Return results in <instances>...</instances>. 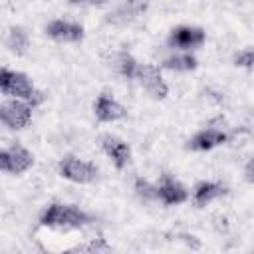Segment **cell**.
Returning a JSON list of instances; mask_svg holds the SVG:
<instances>
[{"mask_svg": "<svg viewBox=\"0 0 254 254\" xmlns=\"http://www.w3.org/2000/svg\"><path fill=\"white\" fill-rule=\"evenodd\" d=\"M163 67L165 69H171V71H192L198 67V60L189 54V52H183V54H175V56H169L163 60Z\"/></svg>", "mask_w": 254, "mask_h": 254, "instance_id": "cell-16", "label": "cell"}, {"mask_svg": "<svg viewBox=\"0 0 254 254\" xmlns=\"http://www.w3.org/2000/svg\"><path fill=\"white\" fill-rule=\"evenodd\" d=\"M6 46L14 56H24L30 48V38L28 32L22 26H12L8 36H6Z\"/></svg>", "mask_w": 254, "mask_h": 254, "instance_id": "cell-15", "label": "cell"}, {"mask_svg": "<svg viewBox=\"0 0 254 254\" xmlns=\"http://www.w3.org/2000/svg\"><path fill=\"white\" fill-rule=\"evenodd\" d=\"M0 91L8 97L24 99V101L32 103L34 107L44 103V99H46L44 91H40L26 73L14 71L8 67H2V71H0Z\"/></svg>", "mask_w": 254, "mask_h": 254, "instance_id": "cell-2", "label": "cell"}, {"mask_svg": "<svg viewBox=\"0 0 254 254\" xmlns=\"http://www.w3.org/2000/svg\"><path fill=\"white\" fill-rule=\"evenodd\" d=\"M228 192V189L222 185V183H216V181H198L192 189V202L202 208L206 204H210L212 200L224 196Z\"/></svg>", "mask_w": 254, "mask_h": 254, "instance_id": "cell-14", "label": "cell"}, {"mask_svg": "<svg viewBox=\"0 0 254 254\" xmlns=\"http://www.w3.org/2000/svg\"><path fill=\"white\" fill-rule=\"evenodd\" d=\"M187 198H189V190L181 181H177L169 173L161 175V181L157 183V200H161L165 206H177L187 202Z\"/></svg>", "mask_w": 254, "mask_h": 254, "instance_id": "cell-8", "label": "cell"}, {"mask_svg": "<svg viewBox=\"0 0 254 254\" xmlns=\"http://www.w3.org/2000/svg\"><path fill=\"white\" fill-rule=\"evenodd\" d=\"M137 69H139V64L129 52L123 50V52H119L115 56V71L123 79H135L137 77Z\"/></svg>", "mask_w": 254, "mask_h": 254, "instance_id": "cell-17", "label": "cell"}, {"mask_svg": "<svg viewBox=\"0 0 254 254\" xmlns=\"http://www.w3.org/2000/svg\"><path fill=\"white\" fill-rule=\"evenodd\" d=\"M244 177H246L248 183H254V157L246 163V167H244Z\"/></svg>", "mask_w": 254, "mask_h": 254, "instance_id": "cell-21", "label": "cell"}, {"mask_svg": "<svg viewBox=\"0 0 254 254\" xmlns=\"http://www.w3.org/2000/svg\"><path fill=\"white\" fill-rule=\"evenodd\" d=\"M234 65L236 67H244V69H250L254 67V50H242L234 56Z\"/></svg>", "mask_w": 254, "mask_h": 254, "instance_id": "cell-20", "label": "cell"}, {"mask_svg": "<svg viewBox=\"0 0 254 254\" xmlns=\"http://www.w3.org/2000/svg\"><path fill=\"white\" fill-rule=\"evenodd\" d=\"M71 4H81V2H89V0H69Z\"/></svg>", "mask_w": 254, "mask_h": 254, "instance_id": "cell-23", "label": "cell"}, {"mask_svg": "<svg viewBox=\"0 0 254 254\" xmlns=\"http://www.w3.org/2000/svg\"><path fill=\"white\" fill-rule=\"evenodd\" d=\"M91 222V216L75 204L52 202L40 214V226L54 230H81Z\"/></svg>", "mask_w": 254, "mask_h": 254, "instance_id": "cell-1", "label": "cell"}, {"mask_svg": "<svg viewBox=\"0 0 254 254\" xmlns=\"http://www.w3.org/2000/svg\"><path fill=\"white\" fill-rule=\"evenodd\" d=\"M73 252H111V246L105 242V238H91L87 244L75 246Z\"/></svg>", "mask_w": 254, "mask_h": 254, "instance_id": "cell-19", "label": "cell"}, {"mask_svg": "<svg viewBox=\"0 0 254 254\" xmlns=\"http://www.w3.org/2000/svg\"><path fill=\"white\" fill-rule=\"evenodd\" d=\"M46 36L56 40V42H64V44H77L83 40V26L77 22H69V20H52L46 24Z\"/></svg>", "mask_w": 254, "mask_h": 254, "instance_id": "cell-9", "label": "cell"}, {"mask_svg": "<svg viewBox=\"0 0 254 254\" xmlns=\"http://www.w3.org/2000/svg\"><path fill=\"white\" fill-rule=\"evenodd\" d=\"M93 113L101 123H113L127 117V109L107 91H101L93 101Z\"/></svg>", "mask_w": 254, "mask_h": 254, "instance_id": "cell-10", "label": "cell"}, {"mask_svg": "<svg viewBox=\"0 0 254 254\" xmlns=\"http://www.w3.org/2000/svg\"><path fill=\"white\" fill-rule=\"evenodd\" d=\"M32 109L34 105L24 101V99H16V97H8L0 103V121L8 127V129H24L30 121H32Z\"/></svg>", "mask_w": 254, "mask_h": 254, "instance_id": "cell-4", "label": "cell"}, {"mask_svg": "<svg viewBox=\"0 0 254 254\" xmlns=\"http://www.w3.org/2000/svg\"><path fill=\"white\" fill-rule=\"evenodd\" d=\"M135 192L143 200H157V185H151L149 181L137 177L135 179Z\"/></svg>", "mask_w": 254, "mask_h": 254, "instance_id": "cell-18", "label": "cell"}, {"mask_svg": "<svg viewBox=\"0 0 254 254\" xmlns=\"http://www.w3.org/2000/svg\"><path fill=\"white\" fill-rule=\"evenodd\" d=\"M206 40V32L198 26H177L171 30L169 38H167V44L171 48H177V50H194V48H200Z\"/></svg>", "mask_w": 254, "mask_h": 254, "instance_id": "cell-7", "label": "cell"}, {"mask_svg": "<svg viewBox=\"0 0 254 254\" xmlns=\"http://www.w3.org/2000/svg\"><path fill=\"white\" fill-rule=\"evenodd\" d=\"M228 141V133L222 131V129H216V127H208V129H200L198 133H194L187 147L190 151H212L220 145H224Z\"/></svg>", "mask_w": 254, "mask_h": 254, "instance_id": "cell-12", "label": "cell"}, {"mask_svg": "<svg viewBox=\"0 0 254 254\" xmlns=\"http://www.w3.org/2000/svg\"><path fill=\"white\" fill-rule=\"evenodd\" d=\"M99 143H101V149L103 153L111 159V163L117 167V169H125L131 161V149L129 145L117 137V135H111V133H105L99 137Z\"/></svg>", "mask_w": 254, "mask_h": 254, "instance_id": "cell-11", "label": "cell"}, {"mask_svg": "<svg viewBox=\"0 0 254 254\" xmlns=\"http://www.w3.org/2000/svg\"><path fill=\"white\" fill-rule=\"evenodd\" d=\"M107 0H89V4H93V6H101V4H105Z\"/></svg>", "mask_w": 254, "mask_h": 254, "instance_id": "cell-22", "label": "cell"}, {"mask_svg": "<svg viewBox=\"0 0 254 254\" xmlns=\"http://www.w3.org/2000/svg\"><path fill=\"white\" fill-rule=\"evenodd\" d=\"M149 6V0H125L121 6H117L107 22L109 24H115V26H125V24H131L135 18H139Z\"/></svg>", "mask_w": 254, "mask_h": 254, "instance_id": "cell-13", "label": "cell"}, {"mask_svg": "<svg viewBox=\"0 0 254 254\" xmlns=\"http://www.w3.org/2000/svg\"><path fill=\"white\" fill-rule=\"evenodd\" d=\"M139 85L153 97V99H165L169 95V85L163 79V73L157 65L153 64H139L137 69V77Z\"/></svg>", "mask_w": 254, "mask_h": 254, "instance_id": "cell-5", "label": "cell"}, {"mask_svg": "<svg viewBox=\"0 0 254 254\" xmlns=\"http://www.w3.org/2000/svg\"><path fill=\"white\" fill-rule=\"evenodd\" d=\"M34 165V155L22 147V145H12L4 147L0 151V169L10 175H22Z\"/></svg>", "mask_w": 254, "mask_h": 254, "instance_id": "cell-6", "label": "cell"}, {"mask_svg": "<svg viewBox=\"0 0 254 254\" xmlns=\"http://www.w3.org/2000/svg\"><path fill=\"white\" fill-rule=\"evenodd\" d=\"M58 173L62 179L75 183V185H89L97 179V167L89 161H83L79 157L67 155L58 163Z\"/></svg>", "mask_w": 254, "mask_h": 254, "instance_id": "cell-3", "label": "cell"}]
</instances>
